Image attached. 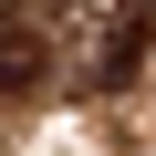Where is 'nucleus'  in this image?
Returning a JSON list of instances; mask_svg holds the SVG:
<instances>
[{
  "label": "nucleus",
  "mask_w": 156,
  "mask_h": 156,
  "mask_svg": "<svg viewBox=\"0 0 156 156\" xmlns=\"http://www.w3.org/2000/svg\"><path fill=\"white\" fill-rule=\"evenodd\" d=\"M146 31H156V0H115V21H104V62H94V83H104V94H125V83H135Z\"/></svg>",
  "instance_id": "1"
},
{
  "label": "nucleus",
  "mask_w": 156,
  "mask_h": 156,
  "mask_svg": "<svg viewBox=\"0 0 156 156\" xmlns=\"http://www.w3.org/2000/svg\"><path fill=\"white\" fill-rule=\"evenodd\" d=\"M31 83H42V31L0 21V94H31Z\"/></svg>",
  "instance_id": "2"
}]
</instances>
